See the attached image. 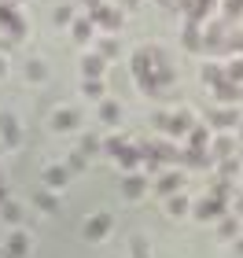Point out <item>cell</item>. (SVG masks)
Segmentation results:
<instances>
[{
  "mask_svg": "<svg viewBox=\"0 0 243 258\" xmlns=\"http://www.w3.org/2000/svg\"><path fill=\"white\" fill-rule=\"evenodd\" d=\"M103 148H107V155L118 159V155H122V148H125V140H122V137H111V140H103Z\"/></svg>",
  "mask_w": 243,
  "mask_h": 258,
  "instance_id": "cell-25",
  "label": "cell"
},
{
  "mask_svg": "<svg viewBox=\"0 0 243 258\" xmlns=\"http://www.w3.org/2000/svg\"><path fill=\"white\" fill-rule=\"evenodd\" d=\"M206 140H210V137H206V129H203V125H195V129H192V151H199V155H203Z\"/></svg>",
  "mask_w": 243,
  "mask_h": 258,
  "instance_id": "cell-20",
  "label": "cell"
},
{
  "mask_svg": "<svg viewBox=\"0 0 243 258\" xmlns=\"http://www.w3.org/2000/svg\"><path fill=\"white\" fill-rule=\"evenodd\" d=\"M177 184H181V177H177V173H166V177L158 181V192H166V196H173V188H177Z\"/></svg>",
  "mask_w": 243,
  "mask_h": 258,
  "instance_id": "cell-24",
  "label": "cell"
},
{
  "mask_svg": "<svg viewBox=\"0 0 243 258\" xmlns=\"http://www.w3.org/2000/svg\"><path fill=\"white\" fill-rule=\"evenodd\" d=\"M0 140H4L8 148L19 144V118L11 111H0Z\"/></svg>",
  "mask_w": 243,
  "mask_h": 258,
  "instance_id": "cell-5",
  "label": "cell"
},
{
  "mask_svg": "<svg viewBox=\"0 0 243 258\" xmlns=\"http://www.w3.org/2000/svg\"><path fill=\"white\" fill-rule=\"evenodd\" d=\"M111 225H114V218L111 214H92V218H85V225H81V232H85V240H103L111 232Z\"/></svg>",
  "mask_w": 243,
  "mask_h": 258,
  "instance_id": "cell-3",
  "label": "cell"
},
{
  "mask_svg": "<svg viewBox=\"0 0 243 258\" xmlns=\"http://www.w3.org/2000/svg\"><path fill=\"white\" fill-rule=\"evenodd\" d=\"M11 4H19V0H11Z\"/></svg>",
  "mask_w": 243,
  "mask_h": 258,
  "instance_id": "cell-42",
  "label": "cell"
},
{
  "mask_svg": "<svg viewBox=\"0 0 243 258\" xmlns=\"http://www.w3.org/2000/svg\"><path fill=\"white\" fill-rule=\"evenodd\" d=\"M133 78L144 92H158V81H155V48H140L133 55Z\"/></svg>",
  "mask_w": 243,
  "mask_h": 258,
  "instance_id": "cell-1",
  "label": "cell"
},
{
  "mask_svg": "<svg viewBox=\"0 0 243 258\" xmlns=\"http://www.w3.org/2000/svg\"><path fill=\"white\" fill-rule=\"evenodd\" d=\"M81 92H85L89 100H103V81H85V85H81Z\"/></svg>",
  "mask_w": 243,
  "mask_h": 258,
  "instance_id": "cell-23",
  "label": "cell"
},
{
  "mask_svg": "<svg viewBox=\"0 0 243 258\" xmlns=\"http://www.w3.org/2000/svg\"><path fill=\"white\" fill-rule=\"evenodd\" d=\"M0 214H4V221H11V225H15V221L22 218V207H19V203H11V199H8V203L0 207Z\"/></svg>",
  "mask_w": 243,
  "mask_h": 258,
  "instance_id": "cell-21",
  "label": "cell"
},
{
  "mask_svg": "<svg viewBox=\"0 0 243 258\" xmlns=\"http://www.w3.org/2000/svg\"><path fill=\"white\" fill-rule=\"evenodd\" d=\"M147 192V177H140V173H129V177L122 181V196L125 199H140Z\"/></svg>",
  "mask_w": 243,
  "mask_h": 258,
  "instance_id": "cell-8",
  "label": "cell"
},
{
  "mask_svg": "<svg viewBox=\"0 0 243 258\" xmlns=\"http://www.w3.org/2000/svg\"><path fill=\"white\" fill-rule=\"evenodd\" d=\"M66 177H70V170L66 166H44V188H63L66 184Z\"/></svg>",
  "mask_w": 243,
  "mask_h": 258,
  "instance_id": "cell-10",
  "label": "cell"
},
{
  "mask_svg": "<svg viewBox=\"0 0 243 258\" xmlns=\"http://www.w3.org/2000/svg\"><path fill=\"white\" fill-rule=\"evenodd\" d=\"M0 258H4V254H0Z\"/></svg>",
  "mask_w": 243,
  "mask_h": 258,
  "instance_id": "cell-44",
  "label": "cell"
},
{
  "mask_svg": "<svg viewBox=\"0 0 243 258\" xmlns=\"http://www.w3.org/2000/svg\"><path fill=\"white\" fill-rule=\"evenodd\" d=\"M225 48H232V52L239 48V52H243V33H232V37L225 41Z\"/></svg>",
  "mask_w": 243,
  "mask_h": 258,
  "instance_id": "cell-35",
  "label": "cell"
},
{
  "mask_svg": "<svg viewBox=\"0 0 243 258\" xmlns=\"http://www.w3.org/2000/svg\"><path fill=\"white\" fill-rule=\"evenodd\" d=\"M158 118H162V125H166L173 137H181V133H188V129H192V114L188 111H181V114H158Z\"/></svg>",
  "mask_w": 243,
  "mask_h": 258,
  "instance_id": "cell-7",
  "label": "cell"
},
{
  "mask_svg": "<svg viewBox=\"0 0 243 258\" xmlns=\"http://www.w3.org/2000/svg\"><path fill=\"white\" fill-rule=\"evenodd\" d=\"M118 114H122V107H118L114 100H100V122L114 125V122H118Z\"/></svg>",
  "mask_w": 243,
  "mask_h": 258,
  "instance_id": "cell-14",
  "label": "cell"
},
{
  "mask_svg": "<svg viewBox=\"0 0 243 258\" xmlns=\"http://www.w3.org/2000/svg\"><path fill=\"white\" fill-rule=\"evenodd\" d=\"M170 214H184V207H188V199H184V196H170Z\"/></svg>",
  "mask_w": 243,
  "mask_h": 258,
  "instance_id": "cell-28",
  "label": "cell"
},
{
  "mask_svg": "<svg viewBox=\"0 0 243 258\" xmlns=\"http://www.w3.org/2000/svg\"><path fill=\"white\" fill-rule=\"evenodd\" d=\"M66 170H85V155H81V151H74L70 162H66Z\"/></svg>",
  "mask_w": 243,
  "mask_h": 258,
  "instance_id": "cell-33",
  "label": "cell"
},
{
  "mask_svg": "<svg viewBox=\"0 0 243 258\" xmlns=\"http://www.w3.org/2000/svg\"><path fill=\"white\" fill-rule=\"evenodd\" d=\"M89 19H92V26H107V30H118L122 26V11H114L107 4H100L96 11H89Z\"/></svg>",
  "mask_w": 243,
  "mask_h": 258,
  "instance_id": "cell-4",
  "label": "cell"
},
{
  "mask_svg": "<svg viewBox=\"0 0 243 258\" xmlns=\"http://www.w3.org/2000/svg\"><path fill=\"white\" fill-rule=\"evenodd\" d=\"M225 11L228 15H243V0H225Z\"/></svg>",
  "mask_w": 243,
  "mask_h": 258,
  "instance_id": "cell-34",
  "label": "cell"
},
{
  "mask_svg": "<svg viewBox=\"0 0 243 258\" xmlns=\"http://www.w3.org/2000/svg\"><path fill=\"white\" fill-rule=\"evenodd\" d=\"M118 162H122V166H136V162H140V151L125 144V148H122V155H118Z\"/></svg>",
  "mask_w": 243,
  "mask_h": 258,
  "instance_id": "cell-22",
  "label": "cell"
},
{
  "mask_svg": "<svg viewBox=\"0 0 243 258\" xmlns=\"http://www.w3.org/2000/svg\"><path fill=\"white\" fill-rule=\"evenodd\" d=\"M214 89H217V96H221V100H239V85H236V81H228V78H221Z\"/></svg>",
  "mask_w": 243,
  "mask_h": 258,
  "instance_id": "cell-15",
  "label": "cell"
},
{
  "mask_svg": "<svg viewBox=\"0 0 243 258\" xmlns=\"http://www.w3.org/2000/svg\"><path fill=\"white\" fill-rule=\"evenodd\" d=\"M103 55H85L81 59V74H85V81H100V74H103Z\"/></svg>",
  "mask_w": 243,
  "mask_h": 258,
  "instance_id": "cell-11",
  "label": "cell"
},
{
  "mask_svg": "<svg viewBox=\"0 0 243 258\" xmlns=\"http://www.w3.org/2000/svg\"><path fill=\"white\" fill-rule=\"evenodd\" d=\"M44 74H48V70H44L41 59H30V63H26V78H30V81H44Z\"/></svg>",
  "mask_w": 243,
  "mask_h": 258,
  "instance_id": "cell-19",
  "label": "cell"
},
{
  "mask_svg": "<svg viewBox=\"0 0 243 258\" xmlns=\"http://www.w3.org/2000/svg\"><path fill=\"white\" fill-rule=\"evenodd\" d=\"M52 129H59V133H70V129H77V111L59 107V111L52 114Z\"/></svg>",
  "mask_w": 243,
  "mask_h": 258,
  "instance_id": "cell-9",
  "label": "cell"
},
{
  "mask_svg": "<svg viewBox=\"0 0 243 258\" xmlns=\"http://www.w3.org/2000/svg\"><path fill=\"white\" fill-rule=\"evenodd\" d=\"M228 81H243V59L232 63V70H228Z\"/></svg>",
  "mask_w": 243,
  "mask_h": 258,
  "instance_id": "cell-36",
  "label": "cell"
},
{
  "mask_svg": "<svg viewBox=\"0 0 243 258\" xmlns=\"http://www.w3.org/2000/svg\"><path fill=\"white\" fill-rule=\"evenodd\" d=\"M0 30H8L11 37H26V19L19 15V8L11 4V0H4V4H0Z\"/></svg>",
  "mask_w": 243,
  "mask_h": 258,
  "instance_id": "cell-2",
  "label": "cell"
},
{
  "mask_svg": "<svg viewBox=\"0 0 243 258\" xmlns=\"http://www.w3.org/2000/svg\"><path fill=\"white\" fill-rule=\"evenodd\" d=\"M92 30H96V26H92V19H89V15L70 22V33H74V41H77V44H85V41L92 37Z\"/></svg>",
  "mask_w": 243,
  "mask_h": 258,
  "instance_id": "cell-12",
  "label": "cell"
},
{
  "mask_svg": "<svg viewBox=\"0 0 243 258\" xmlns=\"http://www.w3.org/2000/svg\"><path fill=\"white\" fill-rule=\"evenodd\" d=\"M133 258H151V251H147L144 236H133Z\"/></svg>",
  "mask_w": 243,
  "mask_h": 258,
  "instance_id": "cell-26",
  "label": "cell"
},
{
  "mask_svg": "<svg viewBox=\"0 0 243 258\" xmlns=\"http://www.w3.org/2000/svg\"><path fill=\"white\" fill-rule=\"evenodd\" d=\"M232 232H239V221L236 218H225L221 221V236H232Z\"/></svg>",
  "mask_w": 243,
  "mask_h": 258,
  "instance_id": "cell-32",
  "label": "cell"
},
{
  "mask_svg": "<svg viewBox=\"0 0 243 258\" xmlns=\"http://www.w3.org/2000/svg\"><path fill=\"white\" fill-rule=\"evenodd\" d=\"M125 4H129V8H136V4H140V0H125Z\"/></svg>",
  "mask_w": 243,
  "mask_h": 258,
  "instance_id": "cell-40",
  "label": "cell"
},
{
  "mask_svg": "<svg viewBox=\"0 0 243 258\" xmlns=\"http://www.w3.org/2000/svg\"><path fill=\"white\" fill-rule=\"evenodd\" d=\"M26 251H30V236L26 232H11L4 243V258H26Z\"/></svg>",
  "mask_w": 243,
  "mask_h": 258,
  "instance_id": "cell-6",
  "label": "cell"
},
{
  "mask_svg": "<svg viewBox=\"0 0 243 258\" xmlns=\"http://www.w3.org/2000/svg\"><path fill=\"white\" fill-rule=\"evenodd\" d=\"M55 22H59V26H66V22H74V11L70 8H55V15H52Z\"/></svg>",
  "mask_w": 243,
  "mask_h": 258,
  "instance_id": "cell-30",
  "label": "cell"
},
{
  "mask_svg": "<svg viewBox=\"0 0 243 258\" xmlns=\"http://www.w3.org/2000/svg\"><path fill=\"white\" fill-rule=\"evenodd\" d=\"M114 52H118V41H114V37H107V41L100 44V55H103V59H111Z\"/></svg>",
  "mask_w": 243,
  "mask_h": 258,
  "instance_id": "cell-29",
  "label": "cell"
},
{
  "mask_svg": "<svg viewBox=\"0 0 243 258\" xmlns=\"http://www.w3.org/2000/svg\"><path fill=\"white\" fill-rule=\"evenodd\" d=\"M203 78H206V81H214V85H217V81H221V67L206 63V67H203Z\"/></svg>",
  "mask_w": 243,
  "mask_h": 258,
  "instance_id": "cell-31",
  "label": "cell"
},
{
  "mask_svg": "<svg viewBox=\"0 0 243 258\" xmlns=\"http://www.w3.org/2000/svg\"><path fill=\"white\" fill-rule=\"evenodd\" d=\"M81 4H85V8H89V11H96V8H100V4H103V0H81Z\"/></svg>",
  "mask_w": 243,
  "mask_h": 258,
  "instance_id": "cell-37",
  "label": "cell"
},
{
  "mask_svg": "<svg viewBox=\"0 0 243 258\" xmlns=\"http://www.w3.org/2000/svg\"><path fill=\"white\" fill-rule=\"evenodd\" d=\"M217 214H225V203H221V199H203V203H199V210H195V218H217Z\"/></svg>",
  "mask_w": 243,
  "mask_h": 258,
  "instance_id": "cell-13",
  "label": "cell"
},
{
  "mask_svg": "<svg viewBox=\"0 0 243 258\" xmlns=\"http://www.w3.org/2000/svg\"><path fill=\"white\" fill-rule=\"evenodd\" d=\"M33 203H37V207L44 210V214H52V210H55V196H52L48 188H44V192H37V196H33Z\"/></svg>",
  "mask_w": 243,
  "mask_h": 258,
  "instance_id": "cell-17",
  "label": "cell"
},
{
  "mask_svg": "<svg viewBox=\"0 0 243 258\" xmlns=\"http://www.w3.org/2000/svg\"><path fill=\"white\" fill-rule=\"evenodd\" d=\"M4 203H8V188L0 184V207H4Z\"/></svg>",
  "mask_w": 243,
  "mask_h": 258,
  "instance_id": "cell-38",
  "label": "cell"
},
{
  "mask_svg": "<svg viewBox=\"0 0 243 258\" xmlns=\"http://www.w3.org/2000/svg\"><path fill=\"white\" fill-rule=\"evenodd\" d=\"M232 151H236V144H232L228 137H221V140L214 144V155H232Z\"/></svg>",
  "mask_w": 243,
  "mask_h": 258,
  "instance_id": "cell-27",
  "label": "cell"
},
{
  "mask_svg": "<svg viewBox=\"0 0 243 258\" xmlns=\"http://www.w3.org/2000/svg\"><path fill=\"white\" fill-rule=\"evenodd\" d=\"M210 122H214V125H221V129H228V125H236V111H214V114H210Z\"/></svg>",
  "mask_w": 243,
  "mask_h": 258,
  "instance_id": "cell-18",
  "label": "cell"
},
{
  "mask_svg": "<svg viewBox=\"0 0 243 258\" xmlns=\"http://www.w3.org/2000/svg\"><path fill=\"white\" fill-rule=\"evenodd\" d=\"M166 4H173V0H166Z\"/></svg>",
  "mask_w": 243,
  "mask_h": 258,
  "instance_id": "cell-43",
  "label": "cell"
},
{
  "mask_svg": "<svg viewBox=\"0 0 243 258\" xmlns=\"http://www.w3.org/2000/svg\"><path fill=\"white\" fill-rule=\"evenodd\" d=\"M4 74H8V59L0 55V78H4Z\"/></svg>",
  "mask_w": 243,
  "mask_h": 258,
  "instance_id": "cell-39",
  "label": "cell"
},
{
  "mask_svg": "<svg viewBox=\"0 0 243 258\" xmlns=\"http://www.w3.org/2000/svg\"><path fill=\"white\" fill-rule=\"evenodd\" d=\"M96 148H100V140H96V137H92V133H85V137H81V140H77V148H74V151H81V155H85V159H89V155H92V151H96Z\"/></svg>",
  "mask_w": 243,
  "mask_h": 258,
  "instance_id": "cell-16",
  "label": "cell"
},
{
  "mask_svg": "<svg viewBox=\"0 0 243 258\" xmlns=\"http://www.w3.org/2000/svg\"><path fill=\"white\" fill-rule=\"evenodd\" d=\"M239 254H243V240H239Z\"/></svg>",
  "mask_w": 243,
  "mask_h": 258,
  "instance_id": "cell-41",
  "label": "cell"
}]
</instances>
